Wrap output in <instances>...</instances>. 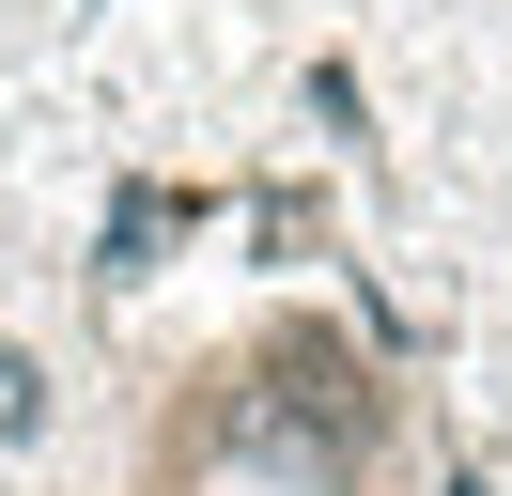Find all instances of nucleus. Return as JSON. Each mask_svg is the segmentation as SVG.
Wrapping results in <instances>:
<instances>
[{"label": "nucleus", "instance_id": "obj_2", "mask_svg": "<svg viewBox=\"0 0 512 496\" xmlns=\"http://www.w3.org/2000/svg\"><path fill=\"white\" fill-rule=\"evenodd\" d=\"M311 124H326V140H357V124H373V109H357V62H311Z\"/></svg>", "mask_w": 512, "mask_h": 496}, {"label": "nucleus", "instance_id": "obj_1", "mask_svg": "<svg viewBox=\"0 0 512 496\" xmlns=\"http://www.w3.org/2000/svg\"><path fill=\"white\" fill-rule=\"evenodd\" d=\"M171 186H125V202H109V233H94V279H156V248H171Z\"/></svg>", "mask_w": 512, "mask_h": 496}]
</instances>
